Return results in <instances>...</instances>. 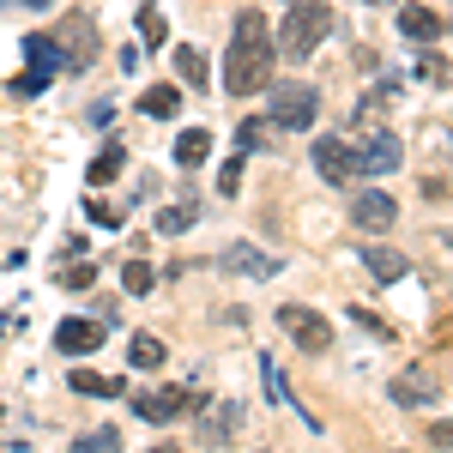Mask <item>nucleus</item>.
Instances as JSON below:
<instances>
[{"instance_id":"obj_18","label":"nucleus","mask_w":453,"mask_h":453,"mask_svg":"<svg viewBox=\"0 0 453 453\" xmlns=\"http://www.w3.org/2000/svg\"><path fill=\"white\" fill-rule=\"evenodd\" d=\"M236 418H242V405H236V399H224V405H218V411H211V423H200V429H194V435H200V441H211V448H218V441H230V429H236Z\"/></svg>"},{"instance_id":"obj_31","label":"nucleus","mask_w":453,"mask_h":453,"mask_svg":"<svg viewBox=\"0 0 453 453\" xmlns=\"http://www.w3.org/2000/svg\"><path fill=\"white\" fill-rule=\"evenodd\" d=\"M91 279H97V266H67V273H61V284H67V290H85Z\"/></svg>"},{"instance_id":"obj_5","label":"nucleus","mask_w":453,"mask_h":453,"mask_svg":"<svg viewBox=\"0 0 453 453\" xmlns=\"http://www.w3.org/2000/svg\"><path fill=\"white\" fill-rule=\"evenodd\" d=\"M279 326L290 333V345H296V350H314V357L333 350V320H326L320 309H309V303H284Z\"/></svg>"},{"instance_id":"obj_2","label":"nucleus","mask_w":453,"mask_h":453,"mask_svg":"<svg viewBox=\"0 0 453 453\" xmlns=\"http://www.w3.org/2000/svg\"><path fill=\"white\" fill-rule=\"evenodd\" d=\"M326 36H333V6L326 0H290V12H284V25H279L284 61H309Z\"/></svg>"},{"instance_id":"obj_12","label":"nucleus","mask_w":453,"mask_h":453,"mask_svg":"<svg viewBox=\"0 0 453 453\" xmlns=\"http://www.w3.org/2000/svg\"><path fill=\"white\" fill-rule=\"evenodd\" d=\"M357 164H363V175H393L405 164V145H399V134H375V140L357 151Z\"/></svg>"},{"instance_id":"obj_22","label":"nucleus","mask_w":453,"mask_h":453,"mask_svg":"<svg viewBox=\"0 0 453 453\" xmlns=\"http://www.w3.org/2000/svg\"><path fill=\"white\" fill-rule=\"evenodd\" d=\"M134 31H140V42H145V49H164V42H170V25H164V12H157L151 0L140 6V19H134Z\"/></svg>"},{"instance_id":"obj_27","label":"nucleus","mask_w":453,"mask_h":453,"mask_svg":"<svg viewBox=\"0 0 453 453\" xmlns=\"http://www.w3.org/2000/svg\"><path fill=\"white\" fill-rule=\"evenodd\" d=\"M242 164H248V151H242V145H236V157L224 164V175H218V194H224V200H230V194L242 188Z\"/></svg>"},{"instance_id":"obj_26","label":"nucleus","mask_w":453,"mask_h":453,"mask_svg":"<svg viewBox=\"0 0 453 453\" xmlns=\"http://www.w3.org/2000/svg\"><path fill=\"white\" fill-rule=\"evenodd\" d=\"M151 284H157V273H151V260H127V266H121V290H127V296H145Z\"/></svg>"},{"instance_id":"obj_11","label":"nucleus","mask_w":453,"mask_h":453,"mask_svg":"<svg viewBox=\"0 0 453 453\" xmlns=\"http://www.w3.org/2000/svg\"><path fill=\"white\" fill-rule=\"evenodd\" d=\"M104 320H85V314H67L61 326H55V350H67V357H85V350L104 345Z\"/></svg>"},{"instance_id":"obj_9","label":"nucleus","mask_w":453,"mask_h":453,"mask_svg":"<svg viewBox=\"0 0 453 453\" xmlns=\"http://www.w3.org/2000/svg\"><path fill=\"white\" fill-rule=\"evenodd\" d=\"M218 266L224 273H236V279H279V254H260L254 242H230L224 254H218Z\"/></svg>"},{"instance_id":"obj_24","label":"nucleus","mask_w":453,"mask_h":453,"mask_svg":"<svg viewBox=\"0 0 453 453\" xmlns=\"http://www.w3.org/2000/svg\"><path fill=\"white\" fill-rule=\"evenodd\" d=\"M273 134H279V127H273V115H248L242 127H236V145H242L248 157H254V151H260V145L273 140Z\"/></svg>"},{"instance_id":"obj_10","label":"nucleus","mask_w":453,"mask_h":453,"mask_svg":"<svg viewBox=\"0 0 453 453\" xmlns=\"http://www.w3.org/2000/svg\"><path fill=\"white\" fill-rule=\"evenodd\" d=\"M393 218H399V200L381 194V188H363V194L350 200V224H357V230H393Z\"/></svg>"},{"instance_id":"obj_29","label":"nucleus","mask_w":453,"mask_h":453,"mask_svg":"<svg viewBox=\"0 0 453 453\" xmlns=\"http://www.w3.org/2000/svg\"><path fill=\"white\" fill-rule=\"evenodd\" d=\"M418 79H429V85L441 91V85H448V61H441V55H423V61H418Z\"/></svg>"},{"instance_id":"obj_1","label":"nucleus","mask_w":453,"mask_h":453,"mask_svg":"<svg viewBox=\"0 0 453 453\" xmlns=\"http://www.w3.org/2000/svg\"><path fill=\"white\" fill-rule=\"evenodd\" d=\"M273 61H279V42L266 36V19L248 12L230 31V49H224V91L230 97H254V91H273Z\"/></svg>"},{"instance_id":"obj_3","label":"nucleus","mask_w":453,"mask_h":453,"mask_svg":"<svg viewBox=\"0 0 453 453\" xmlns=\"http://www.w3.org/2000/svg\"><path fill=\"white\" fill-rule=\"evenodd\" d=\"M273 127L279 134H309L314 115H320V91H314L309 79H290V85H273Z\"/></svg>"},{"instance_id":"obj_16","label":"nucleus","mask_w":453,"mask_h":453,"mask_svg":"<svg viewBox=\"0 0 453 453\" xmlns=\"http://www.w3.org/2000/svg\"><path fill=\"white\" fill-rule=\"evenodd\" d=\"M206 157H211V134L206 127H188V134L175 140V164H181V170H200Z\"/></svg>"},{"instance_id":"obj_28","label":"nucleus","mask_w":453,"mask_h":453,"mask_svg":"<svg viewBox=\"0 0 453 453\" xmlns=\"http://www.w3.org/2000/svg\"><path fill=\"white\" fill-rule=\"evenodd\" d=\"M260 375H266V393H273L279 405H296V399H290V387H284V375H279V363H273V357H260Z\"/></svg>"},{"instance_id":"obj_15","label":"nucleus","mask_w":453,"mask_h":453,"mask_svg":"<svg viewBox=\"0 0 453 453\" xmlns=\"http://www.w3.org/2000/svg\"><path fill=\"white\" fill-rule=\"evenodd\" d=\"M441 31H448V19L435 6H405L399 12V36H411V42H441Z\"/></svg>"},{"instance_id":"obj_35","label":"nucleus","mask_w":453,"mask_h":453,"mask_svg":"<svg viewBox=\"0 0 453 453\" xmlns=\"http://www.w3.org/2000/svg\"><path fill=\"white\" fill-rule=\"evenodd\" d=\"M0 6H25V12H42L49 0H0Z\"/></svg>"},{"instance_id":"obj_19","label":"nucleus","mask_w":453,"mask_h":453,"mask_svg":"<svg viewBox=\"0 0 453 453\" xmlns=\"http://www.w3.org/2000/svg\"><path fill=\"white\" fill-rule=\"evenodd\" d=\"M175 79H181V85H194V91H206V55H200L194 42H181V49H175Z\"/></svg>"},{"instance_id":"obj_17","label":"nucleus","mask_w":453,"mask_h":453,"mask_svg":"<svg viewBox=\"0 0 453 453\" xmlns=\"http://www.w3.org/2000/svg\"><path fill=\"white\" fill-rule=\"evenodd\" d=\"M164 339H151V333H134V345H127V363L140 369V375H151V369H164Z\"/></svg>"},{"instance_id":"obj_21","label":"nucleus","mask_w":453,"mask_h":453,"mask_svg":"<svg viewBox=\"0 0 453 453\" xmlns=\"http://www.w3.org/2000/svg\"><path fill=\"white\" fill-rule=\"evenodd\" d=\"M140 109H145V115H151V121H170L175 109H181V91H175V85H145Z\"/></svg>"},{"instance_id":"obj_25","label":"nucleus","mask_w":453,"mask_h":453,"mask_svg":"<svg viewBox=\"0 0 453 453\" xmlns=\"http://www.w3.org/2000/svg\"><path fill=\"white\" fill-rule=\"evenodd\" d=\"M194 218H200L194 200H175V206L157 211V230H164V236H181V230H194Z\"/></svg>"},{"instance_id":"obj_34","label":"nucleus","mask_w":453,"mask_h":453,"mask_svg":"<svg viewBox=\"0 0 453 453\" xmlns=\"http://www.w3.org/2000/svg\"><path fill=\"white\" fill-rule=\"evenodd\" d=\"M429 448H453V418L429 423Z\"/></svg>"},{"instance_id":"obj_37","label":"nucleus","mask_w":453,"mask_h":453,"mask_svg":"<svg viewBox=\"0 0 453 453\" xmlns=\"http://www.w3.org/2000/svg\"><path fill=\"white\" fill-rule=\"evenodd\" d=\"M369 6H387V0H369Z\"/></svg>"},{"instance_id":"obj_14","label":"nucleus","mask_w":453,"mask_h":453,"mask_svg":"<svg viewBox=\"0 0 453 453\" xmlns=\"http://www.w3.org/2000/svg\"><path fill=\"white\" fill-rule=\"evenodd\" d=\"M363 266H369V279H381V284H399L405 273H411V260H405L399 248H387V242H369V248H363Z\"/></svg>"},{"instance_id":"obj_33","label":"nucleus","mask_w":453,"mask_h":453,"mask_svg":"<svg viewBox=\"0 0 453 453\" xmlns=\"http://www.w3.org/2000/svg\"><path fill=\"white\" fill-rule=\"evenodd\" d=\"M115 441H121L115 429H97V435H79V448H85V453H97V448H115Z\"/></svg>"},{"instance_id":"obj_30","label":"nucleus","mask_w":453,"mask_h":453,"mask_svg":"<svg viewBox=\"0 0 453 453\" xmlns=\"http://www.w3.org/2000/svg\"><path fill=\"white\" fill-rule=\"evenodd\" d=\"M350 320H357L363 333H375V339H393V326H387V320H375L369 309H350Z\"/></svg>"},{"instance_id":"obj_20","label":"nucleus","mask_w":453,"mask_h":453,"mask_svg":"<svg viewBox=\"0 0 453 453\" xmlns=\"http://www.w3.org/2000/svg\"><path fill=\"white\" fill-rule=\"evenodd\" d=\"M121 164H127V145L121 140H109L97 157H91V188H104V181H115L121 175Z\"/></svg>"},{"instance_id":"obj_13","label":"nucleus","mask_w":453,"mask_h":453,"mask_svg":"<svg viewBox=\"0 0 453 453\" xmlns=\"http://www.w3.org/2000/svg\"><path fill=\"white\" fill-rule=\"evenodd\" d=\"M387 399H393V405H405V411H418V405H435L441 393H435V381H429V375L405 369V375H393V381H387Z\"/></svg>"},{"instance_id":"obj_4","label":"nucleus","mask_w":453,"mask_h":453,"mask_svg":"<svg viewBox=\"0 0 453 453\" xmlns=\"http://www.w3.org/2000/svg\"><path fill=\"white\" fill-rule=\"evenodd\" d=\"M25 61H31V67L12 79V91H19V97H36V91H42L55 73L67 67V61H61V42H55V36H42V31L25 36Z\"/></svg>"},{"instance_id":"obj_6","label":"nucleus","mask_w":453,"mask_h":453,"mask_svg":"<svg viewBox=\"0 0 453 453\" xmlns=\"http://www.w3.org/2000/svg\"><path fill=\"white\" fill-rule=\"evenodd\" d=\"M206 399L194 393V387H157V393H140L134 399V418L140 423H181V418H194Z\"/></svg>"},{"instance_id":"obj_36","label":"nucleus","mask_w":453,"mask_h":453,"mask_svg":"<svg viewBox=\"0 0 453 453\" xmlns=\"http://www.w3.org/2000/svg\"><path fill=\"white\" fill-rule=\"evenodd\" d=\"M441 242H448V248H453V230H441Z\"/></svg>"},{"instance_id":"obj_32","label":"nucleus","mask_w":453,"mask_h":453,"mask_svg":"<svg viewBox=\"0 0 453 453\" xmlns=\"http://www.w3.org/2000/svg\"><path fill=\"white\" fill-rule=\"evenodd\" d=\"M91 218H97V224H104V230H115V224H121V206H104V200H91Z\"/></svg>"},{"instance_id":"obj_7","label":"nucleus","mask_w":453,"mask_h":453,"mask_svg":"<svg viewBox=\"0 0 453 453\" xmlns=\"http://www.w3.org/2000/svg\"><path fill=\"white\" fill-rule=\"evenodd\" d=\"M314 175H320V181H333V188L357 181V175H363V164H357V145L339 140V134H320V140H314Z\"/></svg>"},{"instance_id":"obj_8","label":"nucleus","mask_w":453,"mask_h":453,"mask_svg":"<svg viewBox=\"0 0 453 453\" xmlns=\"http://www.w3.org/2000/svg\"><path fill=\"white\" fill-rule=\"evenodd\" d=\"M49 36L61 42V61H67V67H91V61H97V25H91L85 12L61 19V25H55Z\"/></svg>"},{"instance_id":"obj_23","label":"nucleus","mask_w":453,"mask_h":453,"mask_svg":"<svg viewBox=\"0 0 453 453\" xmlns=\"http://www.w3.org/2000/svg\"><path fill=\"white\" fill-rule=\"evenodd\" d=\"M67 387L73 393H97V399H115V393H121V381H115V375H97V369H73Z\"/></svg>"}]
</instances>
